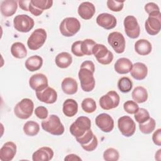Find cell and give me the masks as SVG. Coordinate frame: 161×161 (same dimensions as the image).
<instances>
[{"mask_svg": "<svg viewBox=\"0 0 161 161\" xmlns=\"http://www.w3.org/2000/svg\"><path fill=\"white\" fill-rule=\"evenodd\" d=\"M153 142L157 146L161 145V129H157L152 135Z\"/></svg>", "mask_w": 161, "mask_h": 161, "instance_id": "obj_45", "label": "cell"}, {"mask_svg": "<svg viewBox=\"0 0 161 161\" xmlns=\"http://www.w3.org/2000/svg\"><path fill=\"white\" fill-rule=\"evenodd\" d=\"M53 150L48 147H43L38 148L32 155L33 161H48L53 157Z\"/></svg>", "mask_w": 161, "mask_h": 161, "instance_id": "obj_22", "label": "cell"}, {"mask_svg": "<svg viewBox=\"0 0 161 161\" xmlns=\"http://www.w3.org/2000/svg\"><path fill=\"white\" fill-rule=\"evenodd\" d=\"M18 8V1L15 0L3 1L0 6L1 13L5 17L13 16Z\"/></svg>", "mask_w": 161, "mask_h": 161, "instance_id": "obj_24", "label": "cell"}, {"mask_svg": "<svg viewBox=\"0 0 161 161\" xmlns=\"http://www.w3.org/2000/svg\"><path fill=\"white\" fill-rule=\"evenodd\" d=\"M147 32L150 35H156L161 29V13L155 16H148L145 23Z\"/></svg>", "mask_w": 161, "mask_h": 161, "instance_id": "obj_16", "label": "cell"}, {"mask_svg": "<svg viewBox=\"0 0 161 161\" xmlns=\"http://www.w3.org/2000/svg\"><path fill=\"white\" fill-rule=\"evenodd\" d=\"M132 67L133 64L130 59L122 57L116 60L114 68L117 73L119 74H125L131 71Z\"/></svg>", "mask_w": 161, "mask_h": 161, "instance_id": "obj_25", "label": "cell"}, {"mask_svg": "<svg viewBox=\"0 0 161 161\" xmlns=\"http://www.w3.org/2000/svg\"><path fill=\"white\" fill-rule=\"evenodd\" d=\"M97 24L106 30H111L114 28L117 23L116 18L109 13L99 14L96 18Z\"/></svg>", "mask_w": 161, "mask_h": 161, "instance_id": "obj_20", "label": "cell"}, {"mask_svg": "<svg viewBox=\"0 0 161 161\" xmlns=\"http://www.w3.org/2000/svg\"><path fill=\"white\" fill-rule=\"evenodd\" d=\"M124 6V1L108 0L107 1L108 8L114 12H118L122 10Z\"/></svg>", "mask_w": 161, "mask_h": 161, "instance_id": "obj_41", "label": "cell"}, {"mask_svg": "<svg viewBox=\"0 0 161 161\" xmlns=\"http://www.w3.org/2000/svg\"><path fill=\"white\" fill-rule=\"evenodd\" d=\"M29 85L36 92L42 91L48 87L47 77L41 73L33 74L30 78Z\"/></svg>", "mask_w": 161, "mask_h": 161, "instance_id": "obj_17", "label": "cell"}, {"mask_svg": "<svg viewBox=\"0 0 161 161\" xmlns=\"http://www.w3.org/2000/svg\"><path fill=\"white\" fill-rule=\"evenodd\" d=\"M47 32L43 28L34 30L27 40V45L31 50H36L41 48L47 40Z\"/></svg>", "mask_w": 161, "mask_h": 161, "instance_id": "obj_6", "label": "cell"}, {"mask_svg": "<svg viewBox=\"0 0 161 161\" xmlns=\"http://www.w3.org/2000/svg\"><path fill=\"white\" fill-rule=\"evenodd\" d=\"M72 62V55L65 52L58 53L55 57V64L59 68L65 69L70 65Z\"/></svg>", "mask_w": 161, "mask_h": 161, "instance_id": "obj_30", "label": "cell"}, {"mask_svg": "<svg viewBox=\"0 0 161 161\" xmlns=\"http://www.w3.org/2000/svg\"><path fill=\"white\" fill-rule=\"evenodd\" d=\"M108 43L117 53H122L125 49V39L123 35L118 31L109 34L108 36Z\"/></svg>", "mask_w": 161, "mask_h": 161, "instance_id": "obj_13", "label": "cell"}, {"mask_svg": "<svg viewBox=\"0 0 161 161\" xmlns=\"http://www.w3.org/2000/svg\"><path fill=\"white\" fill-rule=\"evenodd\" d=\"M34 25L33 19L25 14H18L13 19L14 28L17 31L22 33L29 32L33 28Z\"/></svg>", "mask_w": 161, "mask_h": 161, "instance_id": "obj_8", "label": "cell"}, {"mask_svg": "<svg viewBox=\"0 0 161 161\" xmlns=\"http://www.w3.org/2000/svg\"><path fill=\"white\" fill-rule=\"evenodd\" d=\"M126 35L131 38L135 39L139 36L140 28L136 18L131 15L127 16L123 21Z\"/></svg>", "mask_w": 161, "mask_h": 161, "instance_id": "obj_11", "label": "cell"}, {"mask_svg": "<svg viewBox=\"0 0 161 161\" xmlns=\"http://www.w3.org/2000/svg\"><path fill=\"white\" fill-rule=\"evenodd\" d=\"M132 87V81L127 77H123L120 78L118 82V87L119 90L123 93L129 92L131 90Z\"/></svg>", "mask_w": 161, "mask_h": 161, "instance_id": "obj_34", "label": "cell"}, {"mask_svg": "<svg viewBox=\"0 0 161 161\" xmlns=\"http://www.w3.org/2000/svg\"><path fill=\"white\" fill-rule=\"evenodd\" d=\"M36 96L39 101L47 104H53L57 99L56 91L48 86L42 91L36 92Z\"/></svg>", "mask_w": 161, "mask_h": 161, "instance_id": "obj_18", "label": "cell"}, {"mask_svg": "<svg viewBox=\"0 0 161 161\" xmlns=\"http://www.w3.org/2000/svg\"><path fill=\"white\" fill-rule=\"evenodd\" d=\"M152 45L147 40L140 39L135 43V50L140 55H148L152 52Z\"/></svg>", "mask_w": 161, "mask_h": 161, "instance_id": "obj_28", "label": "cell"}, {"mask_svg": "<svg viewBox=\"0 0 161 161\" xmlns=\"http://www.w3.org/2000/svg\"><path fill=\"white\" fill-rule=\"evenodd\" d=\"M40 131V126L34 121H28L23 126L24 133L30 136L36 135Z\"/></svg>", "mask_w": 161, "mask_h": 161, "instance_id": "obj_33", "label": "cell"}, {"mask_svg": "<svg viewBox=\"0 0 161 161\" xmlns=\"http://www.w3.org/2000/svg\"><path fill=\"white\" fill-rule=\"evenodd\" d=\"M35 114L38 118L42 119H45L48 117V111L45 107L38 106L35 108Z\"/></svg>", "mask_w": 161, "mask_h": 161, "instance_id": "obj_44", "label": "cell"}, {"mask_svg": "<svg viewBox=\"0 0 161 161\" xmlns=\"http://www.w3.org/2000/svg\"><path fill=\"white\" fill-rule=\"evenodd\" d=\"M34 104L29 98H24L18 102L14 108V113L16 117L22 119L29 118L33 113Z\"/></svg>", "mask_w": 161, "mask_h": 161, "instance_id": "obj_4", "label": "cell"}, {"mask_svg": "<svg viewBox=\"0 0 161 161\" xmlns=\"http://www.w3.org/2000/svg\"><path fill=\"white\" fill-rule=\"evenodd\" d=\"M131 75L136 80L144 79L148 74V69L146 65L142 62H136L133 65L130 71Z\"/></svg>", "mask_w": 161, "mask_h": 161, "instance_id": "obj_23", "label": "cell"}, {"mask_svg": "<svg viewBox=\"0 0 161 161\" xmlns=\"http://www.w3.org/2000/svg\"><path fill=\"white\" fill-rule=\"evenodd\" d=\"M119 94L114 91H110L100 97L99 103L103 109L109 110L116 108L119 104Z\"/></svg>", "mask_w": 161, "mask_h": 161, "instance_id": "obj_10", "label": "cell"}, {"mask_svg": "<svg viewBox=\"0 0 161 161\" xmlns=\"http://www.w3.org/2000/svg\"><path fill=\"white\" fill-rule=\"evenodd\" d=\"M96 126L103 132H111L114 128V120L107 113H101L97 116L95 119Z\"/></svg>", "mask_w": 161, "mask_h": 161, "instance_id": "obj_15", "label": "cell"}, {"mask_svg": "<svg viewBox=\"0 0 161 161\" xmlns=\"http://www.w3.org/2000/svg\"><path fill=\"white\" fill-rule=\"evenodd\" d=\"M123 108L126 113L129 114H135L138 110L139 106L136 102L129 100L124 103Z\"/></svg>", "mask_w": 161, "mask_h": 161, "instance_id": "obj_40", "label": "cell"}, {"mask_svg": "<svg viewBox=\"0 0 161 161\" xmlns=\"http://www.w3.org/2000/svg\"><path fill=\"white\" fill-rule=\"evenodd\" d=\"M96 9L94 5L88 1L82 3L78 7L79 15L84 19H90L94 15Z\"/></svg>", "mask_w": 161, "mask_h": 161, "instance_id": "obj_21", "label": "cell"}, {"mask_svg": "<svg viewBox=\"0 0 161 161\" xmlns=\"http://www.w3.org/2000/svg\"><path fill=\"white\" fill-rule=\"evenodd\" d=\"M91 119L87 116H79L70 125L69 130L70 133L75 137L83 135L87 130L91 129Z\"/></svg>", "mask_w": 161, "mask_h": 161, "instance_id": "obj_5", "label": "cell"}, {"mask_svg": "<svg viewBox=\"0 0 161 161\" xmlns=\"http://www.w3.org/2000/svg\"><path fill=\"white\" fill-rule=\"evenodd\" d=\"M53 5V1L50 0H31L28 10L35 16H40L44 10L50 8Z\"/></svg>", "mask_w": 161, "mask_h": 161, "instance_id": "obj_14", "label": "cell"}, {"mask_svg": "<svg viewBox=\"0 0 161 161\" xmlns=\"http://www.w3.org/2000/svg\"><path fill=\"white\" fill-rule=\"evenodd\" d=\"M62 111L67 117L75 116L78 111V104L73 99H67L63 103Z\"/></svg>", "mask_w": 161, "mask_h": 161, "instance_id": "obj_27", "label": "cell"}, {"mask_svg": "<svg viewBox=\"0 0 161 161\" xmlns=\"http://www.w3.org/2000/svg\"><path fill=\"white\" fill-rule=\"evenodd\" d=\"M63 92L68 95H72L77 92L78 84L77 81L72 77L65 78L61 84Z\"/></svg>", "mask_w": 161, "mask_h": 161, "instance_id": "obj_26", "label": "cell"}, {"mask_svg": "<svg viewBox=\"0 0 161 161\" xmlns=\"http://www.w3.org/2000/svg\"><path fill=\"white\" fill-rule=\"evenodd\" d=\"M144 8L145 11L148 14V16H155L160 14L158 6L154 3L150 2L146 4Z\"/></svg>", "mask_w": 161, "mask_h": 161, "instance_id": "obj_42", "label": "cell"}, {"mask_svg": "<svg viewBox=\"0 0 161 161\" xmlns=\"http://www.w3.org/2000/svg\"><path fill=\"white\" fill-rule=\"evenodd\" d=\"M96 43L92 39H85L81 42V50L84 55H91L92 48Z\"/></svg>", "mask_w": 161, "mask_h": 161, "instance_id": "obj_37", "label": "cell"}, {"mask_svg": "<svg viewBox=\"0 0 161 161\" xmlns=\"http://www.w3.org/2000/svg\"><path fill=\"white\" fill-rule=\"evenodd\" d=\"M81 107L84 112L92 113H94L96 109V103L92 98L87 97L84 99L82 101Z\"/></svg>", "mask_w": 161, "mask_h": 161, "instance_id": "obj_36", "label": "cell"}, {"mask_svg": "<svg viewBox=\"0 0 161 161\" xmlns=\"http://www.w3.org/2000/svg\"><path fill=\"white\" fill-rule=\"evenodd\" d=\"M94 71L95 67L92 61L86 60L82 63L78 73V76L80 80L81 88L85 92H91L94 89Z\"/></svg>", "mask_w": 161, "mask_h": 161, "instance_id": "obj_1", "label": "cell"}, {"mask_svg": "<svg viewBox=\"0 0 161 161\" xmlns=\"http://www.w3.org/2000/svg\"><path fill=\"white\" fill-rule=\"evenodd\" d=\"M16 153V145L13 142L5 143L0 149V160L1 161H11Z\"/></svg>", "mask_w": 161, "mask_h": 161, "instance_id": "obj_19", "label": "cell"}, {"mask_svg": "<svg viewBox=\"0 0 161 161\" xmlns=\"http://www.w3.org/2000/svg\"><path fill=\"white\" fill-rule=\"evenodd\" d=\"M43 65V58L39 55L30 57L25 61V67L30 72H35L39 70Z\"/></svg>", "mask_w": 161, "mask_h": 161, "instance_id": "obj_29", "label": "cell"}, {"mask_svg": "<svg viewBox=\"0 0 161 161\" xmlns=\"http://www.w3.org/2000/svg\"><path fill=\"white\" fill-rule=\"evenodd\" d=\"M131 96L135 102L138 103H143L148 99V92L145 88L142 86L136 87L132 93Z\"/></svg>", "mask_w": 161, "mask_h": 161, "instance_id": "obj_31", "label": "cell"}, {"mask_svg": "<svg viewBox=\"0 0 161 161\" xmlns=\"http://www.w3.org/2000/svg\"><path fill=\"white\" fill-rule=\"evenodd\" d=\"M82 159L77 155L74 154V153H71L69 155H67L65 158L64 160H67V161H69V160H81Z\"/></svg>", "mask_w": 161, "mask_h": 161, "instance_id": "obj_47", "label": "cell"}, {"mask_svg": "<svg viewBox=\"0 0 161 161\" xmlns=\"http://www.w3.org/2000/svg\"><path fill=\"white\" fill-rule=\"evenodd\" d=\"M92 54L97 61L103 65L109 64L113 59V53L103 44L96 43L92 48Z\"/></svg>", "mask_w": 161, "mask_h": 161, "instance_id": "obj_7", "label": "cell"}, {"mask_svg": "<svg viewBox=\"0 0 161 161\" xmlns=\"http://www.w3.org/2000/svg\"><path fill=\"white\" fill-rule=\"evenodd\" d=\"M119 157V154L118 150L113 148H109L103 153V158L106 161H117Z\"/></svg>", "mask_w": 161, "mask_h": 161, "instance_id": "obj_38", "label": "cell"}, {"mask_svg": "<svg viewBox=\"0 0 161 161\" xmlns=\"http://www.w3.org/2000/svg\"><path fill=\"white\" fill-rule=\"evenodd\" d=\"M118 127L121 134L126 137L132 136L136 130L135 123L128 116H123L118 119Z\"/></svg>", "mask_w": 161, "mask_h": 161, "instance_id": "obj_12", "label": "cell"}, {"mask_svg": "<svg viewBox=\"0 0 161 161\" xmlns=\"http://www.w3.org/2000/svg\"><path fill=\"white\" fill-rule=\"evenodd\" d=\"M81 42L82 41H76L74 42L71 47V51L74 55L77 57H82L84 56V53L81 50Z\"/></svg>", "mask_w": 161, "mask_h": 161, "instance_id": "obj_43", "label": "cell"}, {"mask_svg": "<svg viewBox=\"0 0 161 161\" xmlns=\"http://www.w3.org/2000/svg\"><path fill=\"white\" fill-rule=\"evenodd\" d=\"M75 139L76 141L81 145L82 148L87 152L94 150L98 144L97 138L91 129L87 130L83 135L77 137Z\"/></svg>", "mask_w": 161, "mask_h": 161, "instance_id": "obj_9", "label": "cell"}, {"mask_svg": "<svg viewBox=\"0 0 161 161\" xmlns=\"http://www.w3.org/2000/svg\"><path fill=\"white\" fill-rule=\"evenodd\" d=\"M80 29L79 21L74 17L64 18L60 24L59 30L61 34L67 37L75 35Z\"/></svg>", "mask_w": 161, "mask_h": 161, "instance_id": "obj_3", "label": "cell"}, {"mask_svg": "<svg viewBox=\"0 0 161 161\" xmlns=\"http://www.w3.org/2000/svg\"><path fill=\"white\" fill-rule=\"evenodd\" d=\"M30 3V1H18L19 8L26 11H29L28 8H29Z\"/></svg>", "mask_w": 161, "mask_h": 161, "instance_id": "obj_46", "label": "cell"}, {"mask_svg": "<svg viewBox=\"0 0 161 161\" xmlns=\"http://www.w3.org/2000/svg\"><path fill=\"white\" fill-rule=\"evenodd\" d=\"M135 119L140 124L143 123L150 118V114L148 111L144 108H139L136 113H135Z\"/></svg>", "mask_w": 161, "mask_h": 161, "instance_id": "obj_39", "label": "cell"}, {"mask_svg": "<svg viewBox=\"0 0 161 161\" xmlns=\"http://www.w3.org/2000/svg\"><path fill=\"white\" fill-rule=\"evenodd\" d=\"M11 53L16 58H23L27 55V50L23 43L15 42L11 45Z\"/></svg>", "mask_w": 161, "mask_h": 161, "instance_id": "obj_32", "label": "cell"}, {"mask_svg": "<svg viewBox=\"0 0 161 161\" xmlns=\"http://www.w3.org/2000/svg\"><path fill=\"white\" fill-rule=\"evenodd\" d=\"M156 122L152 118H150L147 121L143 123L139 124V129L140 131L144 134H150L155 129Z\"/></svg>", "mask_w": 161, "mask_h": 161, "instance_id": "obj_35", "label": "cell"}, {"mask_svg": "<svg viewBox=\"0 0 161 161\" xmlns=\"http://www.w3.org/2000/svg\"><path fill=\"white\" fill-rule=\"evenodd\" d=\"M42 127L45 131L53 135H61L64 132V126L59 117L55 114H51L42 121Z\"/></svg>", "mask_w": 161, "mask_h": 161, "instance_id": "obj_2", "label": "cell"}]
</instances>
